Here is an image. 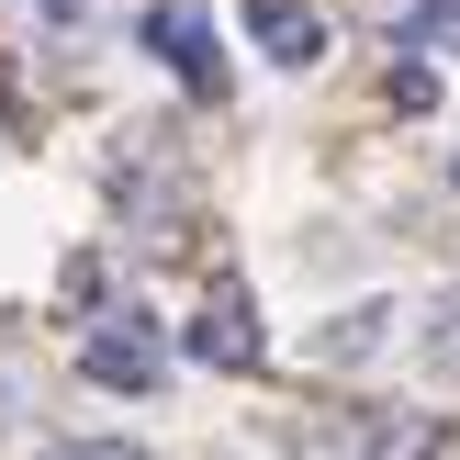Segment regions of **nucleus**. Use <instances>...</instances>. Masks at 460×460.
Masks as SVG:
<instances>
[{"label":"nucleus","mask_w":460,"mask_h":460,"mask_svg":"<svg viewBox=\"0 0 460 460\" xmlns=\"http://www.w3.org/2000/svg\"><path fill=\"white\" fill-rule=\"evenodd\" d=\"M45 460H146V449H124V438H79V449H45Z\"/></svg>","instance_id":"nucleus-10"},{"label":"nucleus","mask_w":460,"mask_h":460,"mask_svg":"<svg viewBox=\"0 0 460 460\" xmlns=\"http://www.w3.org/2000/svg\"><path fill=\"white\" fill-rule=\"evenodd\" d=\"M12 22L45 45V57H79V45L102 34V0H12Z\"/></svg>","instance_id":"nucleus-6"},{"label":"nucleus","mask_w":460,"mask_h":460,"mask_svg":"<svg viewBox=\"0 0 460 460\" xmlns=\"http://www.w3.org/2000/svg\"><path fill=\"white\" fill-rule=\"evenodd\" d=\"M382 326H394V314H382V304H359V314H337V337H326V359H371V349H382Z\"/></svg>","instance_id":"nucleus-8"},{"label":"nucleus","mask_w":460,"mask_h":460,"mask_svg":"<svg viewBox=\"0 0 460 460\" xmlns=\"http://www.w3.org/2000/svg\"><path fill=\"white\" fill-rule=\"evenodd\" d=\"M326 460H449V427L438 416H404V404H394V416H349L326 438Z\"/></svg>","instance_id":"nucleus-3"},{"label":"nucleus","mask_w":460,"mask_h":460,"mask_svg":"<svg viewBox=\"0 0 460 460\" xmlns=\"http://www.w3.org/2000/svg\"><path fill=\"white\" fill-rule=\"evenodd\" d=\"M247 22H259V45L281 67H314V57H326V12H314V0H247Z\"/></svg>","instance_id":"nucleus-5"},{"label":"nucleus","mask_w":460,"mask_h":460,"mask_svg":"<svg viewBox=\"0 0 460 460\" xmlns=\"http://www.w3.org/2000/svg\"><path fill=\"white\" fill-rule=\"evenodd\" d=\"M427 359L460 382V292H438V304H427Z\"/></svg>","instance_id":"nucleus-9"},{"label":"nucleus","mask_w":460,"mask_h":460,"mask_svg":"<svg viewBox=\"0 0 460 460\" xmlns=\"http://www.w3.org/2000/svg\"><path fill=\"white\" fill-rule=\"evenodd\" d=\"M79 371L102 382V394H146V382L169 371V359H157V337H146V314H112V326H102V337H90V349H79Z\"/></svg>","instance_id":"nucleus-4"},{"label":"nucleus","mask_w":460,"mask_h":460,"mask_svg":"<svg viewBox=\"0 0 460 460\" xmlns=\"http://www.w3.org/2000/svg\"><path fill=\"white\" fill-rule=\"evenodd\" d=\"M135 34H146V45H157V57H169L191 90H225V34H214V12H191V0H157Z\"/></svg>","instance_id":"nucleus-2"},{"label":"nucleus","mask_w":460,"mask_h":460,"mask_svg":"<svg viewBox=\"0 0 460 460\" xmlns=\"http://www.w3.org/2000/svg\"><path fill=\"white\" fill-rule=\"evenodd\" d=\"M191 359H202V371H259V304H247L236 270L202 281V304H191Z\"/></svg>","instance_id":"nucleus-1"},{"label":"nucleus","mask_w":460,"mask_h":460,"mask_svg":"<svg viewBox=\"0 0 460 460\" xmlns=\"http://www.w3.org/2000/svg\"><path fill=\"white\" fill-rule=\"evenodd\" d=\"M371 22L394 45H460V0H371Z\"/></svg>","instance_id":"nucleus-7"},{"label":"nucleus","mask_w":460,"mask_h":460,"mask_svg":"<svg viewBox=\"0 0 460 460\" xmlns=\"http://www.w3.org/2000/svg\"><path fill=\"white\" fill-rule=\"evenodd\" d=\"M449 180H460V157H449Z\"/></svg>","instance_id":"nucleus-11"}]
</instances>
